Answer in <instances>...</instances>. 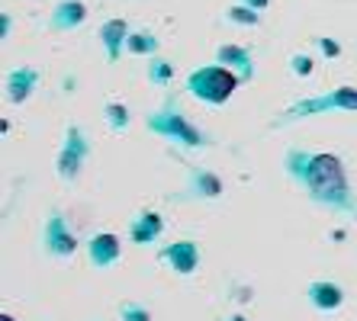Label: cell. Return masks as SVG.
<instances>
[{"label": "cell", "mask_w": 357, "mask_h": 321, "mask_svg": "<svg viewBox=\"0 0 357 321\" xmlns=\"http://www.w3.org/2000/svg\"><path fill=\"white\" fill-rule=\"evenodd\" d=\"M309 183L322 193L325 199L335 196V193H341V164L335 161L332 155H322L312 161V167H309Z\"/></svg>", "instance_id": "cell-1"}, {"label": "cell", "mask_w": 357, "mask_h": 321, "mask_svg": "<svg viewBox=\"0 0 357 321\" xmlns=\"http://www.w3.org/2000/svg\"><path fill=\"white\" fill-rule=\"evenodd\" d=\"M232 87H235V77L219 71V68H206V71H199L197 77H190V91H197L199 97H206V100L229 97Z\"/></svg>", "instance_id": "cell-2"}, {"label": "cell", "mask_w": 357, "mask_h": 321, "mask_svg": "<svg viewBox=\"0 0 357 321\" xmlns=\"http://www.w3.org/2000/svg\"><path fill=\"white\" fill-rule=\"evenodd\" d=\"M267 0H251V7H264Z\"/></svg>", "instance_id": "cell-3"}]
</instances>
